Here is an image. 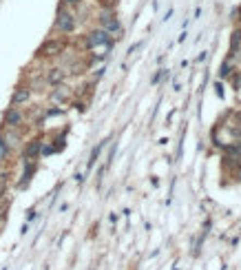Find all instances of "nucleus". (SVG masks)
<instances>
[{"mask_svg": "<svg viewBox=\"0 0 241 270\" xmlns=\"http://www.w3.org/2000/svg\"><path fill=\"white\" fill-rule=\"evenodd\" d=\"M56 29H60L62 34H71L75 29V16L71 11H67L64 7H60L58 16H56Z\"/></svg>", "mask_w": 241, "mask_h": 270, "instance_id": "nucleus-1", "label": "nucleus"}, {"mask_svg": "<svg viewBox=\"0 0 241 270\" xmlns=\"http://www.w3.org/2000/svg\"><path fill=\"white\" fill-rule=\"evenodd\" d=\"M100 24H102V29L109 31V34H117L120 31V22H117L115 14L111 9H104L100 14Z\"/></svg>", "mask_w": 241, "mask_h": 270, "instance_id": "nucleus-2", "label": "nucleus"}, {"mask_svg": "<svg viewBox=\"0 0 241 270\" xmlns=\"http://www.w3.org/2000/svg\"><path fill=\"white\" fill-rule=\"evenodd\" d=\"M62 49H64V42H60V40H47V42L38 49V56H42V58H51V56L62 53Z\"/></svg>", "mask_w": 241, "mask_h": 270, "instance_id": "nucleus-3", "label": "nucleus"}, {"mask_svg": "<svg viewBox=\"0 0 241 270\" xmlns=\"http://www.w3.org/2000/svg\"><path fill=\"white\" fill-rule=\"evenodd\" d=\"M111 38H109V31L104 29H95L91 34H87V47L93 49V47H100V44H109Z\"/></svg>", "mask_w": 241, "mask_h": 270, "instance_id": "nucleus-4", "label": "nucleus"}, {"mask_svg": "<svg viewBox=\"0 0 241 270\" xmlns=\"http://www.w3.org/2000/svg\"><path fill=\"white\" fill-rule=\"evenodd\" d=\"M69 97H71V89L67 84H56V89L51 91V100L56 104H64V102H69Z\"/></svg>", "mask_w": 241, "mask_h": 270, "instance_id": "nucleus-5", "label": "nucleus"}, {"mask_svg": "<svg viewBox=\"0 0 241 270\" xmlns=\"http://www.w3.org/2000/svg\"><path fill=\"white\" fill-rule=\"evenodd\" d=\"M22 111H18V109H16V106H11L9 111L5 113V124L7 126H11V129H16V126H20L22 124Z\"/></svg>", "mask_w": 241, "mask_h": 270, "instance_id": "nucleus-6", "label": "nucleus"}, {"mask_svg": "<svg viewBox=\"0 0 241 270\" xmlns=\"http://www.w3.org/2000/svg\"><path fill=\"white\" fill-rule=\"evenodd\" d=\"M64 76H67V71L64 69H60V67H53V69H49L47 71V76H44V80H47L49 84H62V80H64Z\"/></svg>", "mask_w": 241, "mask_h": 270, "instance_id": "nucleus-7", "label": "nucleus"}, {"mask_svg": "<svg viewBox=\"0 0 241 270\" xmlns=\"http://www.w3.org/2000/svg\"><path fill=\"white\" fill-rule=\"evenodd\" d=\"M40 151H42V142H40V140H31L29 144L24 146V157H27V159H34L36 155L40 153Z\"/></svg>", "mask_w": 241, "mask_h": 270, "instance_id": "nucleus-8", "label": "nucleus"}, {"mask_svg": "<svg viewBox=\"0 0 241 270\" xmlns=\"http://www.w3.org/2000/svg\"><path fill=\"white\" fill-rule=\"evenodd\" d=\"M29 96H31V93H29V89H24V87H18V89H16V91H14V96H11V104H22V102H27V100H29Z\"/></svg>", "mask_w": 241, "mask_h": 270, "instance_id": "nucleus-9", "label": "nucleus"}, {"mask_svg": "<svg viewBox=\"0 0 241 270\" xmlns=\"http://www.w3.org/2000/svg\"><path fill=\"white\" fill-rule=\"evenodd\" d=\"M84 69H87V64H82V62H71L69 64V69H67V73H71V76H80V73H84Z\"/></svg>", "mask_w": 241, "mask_h": 270, "instance_id": "nucleus-10", "label": "nucleus"}, {"mask_svg": "<svg viewBox=\"0 0 241 270\" xmlns=\"http://www.w3.org/2000/svg\"><path fill=\"white\" fill-rule=\"evenodd\" d=\"M237 47H241V29H237L230 38V51H237Z\"/></svg>", "mask_w": 241, "mask_h": 270, "instance_id": "nucleus-11", "label": "nucleus"}, {"mask_svg": "<svg viewBox=\"0 0 241 270\" xmlns=\"http://www.w3.org/2000/svg\"><path fill=\"white\" fill-rule=\"evenodd\" d=\"M7 144H9V146H16V144H18V135H16V133H9V135H7Z\"/></svg>", "mask_w": 241, "mask_h": 270, "instance_id": "nucleus-12", "label": "nucleus"}, {"mask_svg": "<svg viewBox=\"0 0 241 270\" xmlns=\"http://www.w3.org/2000/svg\"><path fill=\"white\" fill-rule=\"evenodd\" d=\"M228 73H230V64H223V67H222V71H219V76H222V77H226L228 76Z\"/></svg>", "mask_w": 241, "mask_h": 270, "instance_id": "nucleus-13", "label": "nucleus"}, {"mask_svg": "<svg viewBox=\"0 0 241 270\" xmlns=\"http://www.w3.org/2000/svg\"><path fill=\"white\" fill-rule=\"evenodd\" d=\"M5 153H7V144H5L2 140H0V159L5 157Z\"/></svg>", "mask_w": 241, "mask_h": 270, "instance_id": "nucleus-14", "label": "nucleus"}, {"mask_svg": "<svg viewBox=\"0 0 241 270\" xmlns=\"http://www.w3.org/2000/svg\"><path fill=\"white\" fill-rule=\"evenodd\" d=\"M67 5H80V0H64Z\"/></svg>", "mask_w": 241, "mask_h": 270, "instance_id": "nucleus-15", "label": "nucleus"}, {"mask_svg": "<svg viewBox=\"0 0 241 270\" xmlns=\"http://www.w3.org/2000/svg\"><path fill=\"white\" fill-rule=\"evenodd\" d=\"M5 193V182H0V195Z\"/></svg>", "mask_w": 241, "mask_h": 270, "instance_id": "nucleus-16", "label": "nucleus"}, {"mask_svg": "<svg viewBox=\"0 0 241 270\" xmlns=\"http://www.w3.org/2000/svg\"><path fill=\"white\" fill-rule=\"evenodd\" d=\"M239 53H241V51H239ZM239 60H241V56H239Z\"/></svg>", "mask_w": 241, "mask_h": 270, "instance_id": "nucleus-17", "label": "nucleus"}]
</instances>
